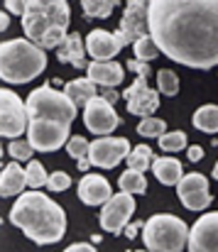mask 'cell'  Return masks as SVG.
<instances>
[{"label": "cell", "instance_id": "43", "mask_svg": "<svg viewBox=\"0 0 218 252\" xmlns=\"http://www.w3.org/2000/svg\"><path fill=\"white\" fill-rule=\"evenodd\" d=\"M130 252H149V250H130Z\"/></svg>", "mask_w": 218, "mask_h": 252}, {"label": "cell", "instance_id": "21", "mask_svg": "<svg viewBox=\"0 0 218 252\" xmlns=\"http://www.w3.org/2000/svg\"><path fill=\"white\" fill-rule=\"evenodd\" d=\"M152 174H154L157 181L164 184V186H179V181L184 179L182 162L174 159V157H157V159L152 162Z\"/></svg>", "mask_w": 218, "mask_h": 252}, {"label": "cell", "instance_id": "10", "mask_svg": "<svg viewBox=\"0 0 218 252\" xmlns=\"http://www.w3.org/2000/svg\"><path fill=\"white\" fill-rule=\"evenodd\" d=\"M130 152L133 147L125 137H98L91 142V164L98 169H113L128 159Z\"/></svg>", "mask_w": 218, "mask_h": 252}, {"label": "cell", "instance_id": "25", "mask_svg": "<svg viewBox=\"0 0 218 252\" xmlns=\"http://www.w3.org/2000/svg\"><path fill=\"white\" fill-rule=\"evenodd\" d=\"M118 186H120V191H125V193H145L147 191V179L145 174H140V171H135V169H128V171H123L120 174V179H118Z\"/></svg>", "mask_w": 218, "mask_h": 252}, {"label": "cell", "instance_id": "2", "mask_svg": "<svg viewBox=\"0 0 218 252\" xmlns=\"http://www.w3.org/2000/svg\"><path fill=\"white\" fill-rule=\"evenodd\" d=\"M10 223L37 245H54L67 235V213L47 193L25 191L10 208Z\"/></svg>", "mask_w": 218, "mask_h": 252}, {"label": "cell", "instance_id": "32", "mask_svg": "<svg viewBox=\"0 0 218 252\" xmlns=\"http://www.w3.org/2000/svg\"><path fill=\"white\" fill-rule=\"evenodd\" d=\"M164 132H167V123L154 115L140 120V125H138V135H143V137H162Z\"/></svg>", "mask_w": 218, "mask_h": 252}, {"label": "cell", "instance_id": "36", "mask_svg": "<svg viewBox=\"0 0 218 252\" xmlns=\"http://www.w3.org/2000/svg\"><path fill=\"white\" fill-rule=\"evenodd\" d=\"M25 10H27V2H17V0H7V2H5V12H12V15H17V17H22Z\"/></svg>", "mask_w": 218, "mask_h": 252}, {"label": "cell", "instance_id": "24", "mask_svg": "<svg viewBox=\"0 0 218 252\" xmlns=\"http://www.w3.org/2000/svg\"><path fill=\"white\" fill-rule=\"evenodd\" d=\"M194 127L201 130V132H209V135H216L218 132V105L209 103V105H201L194 118H191Z\"/></svg>", "mask_w": 218, "mask_h": 252}, {"label": "cell", "instance_id": "5", "mask_svg": "<svg viewBox=\"0 0 218 252\" xmlns=\"http://www.w3.org/2000/svg\"><path fill=\"white\" fill-rule=\"evenodd\" d=\"M189 225L172 216V213H157L145 220L143 240L149 252H182L189 245Z\"/></svg>", "mask_w": 218, "mask_h": 252}, {"label": "cell", "instance_id": "40", "mask_svg": "<svg viewBox=\"0 0 218 252\" xmlns=\"http://www.w3.org/2000/svg\"><path fill=\"white\" fill-rule=\"evenodd\" d=\"M101 98H106V100L113 105V103H118V91H113V88H106V93H103Z\"/></svg>", "mask_w": 218, "mask_h": 252}, {"label": "cell", "instance_id": "38", "mask_svg": "<svg viewBox=\"0 0 218 252\" xmlns=\"http://www.w3.org/2000/svg\"><path fill=\"white\" fill-rule=\"evenodd\" d=\"M143 228H145V223H140V220H138V223H130V225L125 228V235L133 240V238H138V230H143Z\"/></svg>", "mask_w": 218, "mask_h": 252}, {"label": "cell", "instance_id": "22", "mask_svg": "<svg viewBox=\"0 0 218 252\" xmlns=\"http://www.w3.org/2000/svg\"><path fill=\"white\" fill-rule=\"evenodd\" d=\"M64 93L72 98L76 108H86L93 98H98L96 84H93L88 76H86V79H73V81H69V84L64 86Z\"/></svg>", "mask_w": 218, "mask_h": 252}, {"label": "cell", "instance_id": "14", "mask_svg": "<svg viewBox=\"0 0 218 252\" xmlns=\"http://www.w3.org/2000/svg\"><path fill=\"white\" fill-rule=\"evenodd\" d=\"M120 32L128 44H135L138 39L149 34V2L133 0L125 5V12L120 20Z\"/></svg>", "mask_w": 218, "mask_h": 252}, {"label": "cell", "instance_id": "12", "mask_svg": "<svg viewBox=\"0 0 218 252\" xmlns=\"http://www.w3.org/2000/svg\"><path fill=\"white\" fill-rule=\"evenodd\" d=\"M179 201L184 203V208L189 211H206L214 201L211 191H209V179L204 174H184V179L177 186Z\"/></svg>", "mask_w": 218, "mask_h": 252}, {"label": "cell", "instance_id": "23", "mask_svg": "<svg viewBox=\"0 0 218 252\" xmlns=\"http://www.w3.org/2000/svg\"><path fill=\"white\" fill-rule=\"evenodd\" d=\"M67 152L72 155V159L78 164V169L86 174L88 167H93L91 164V142L86 140V137H81V135H73L72 140H69V145H67Z\"/></svg>", "mask_w": 218, "mask_h": 252}, {"label": "cell", "instance_id": "33", "mask_svg": "<svg viewBox=\"0 0 218 252\" xmlns=\"http://www.w3.org/2000/svg\"><path fill=\"white\" fill-rule=\"evenodd\" d=\"M7 152L15 162H32V155H35V147L25 140H10L7 145Z\"/></svg>", "mask_w": 218, "mask_h": 252}, {"label": "cell", "instance_id": "9", "mask_svg": "<svg viewBox=\"0 0 218 252\" xmlns=\"http://www.w3.org/2000/svg\"><path fill=\"white\" fill-rule=\"evenodd\" d=\"M133 213H135V196L133 193H125V191L113 193V198L101 211V228L106 233H115L118 235L120 230L128 228Z\"/></svg>", "mask_w": 218, "mask_h": 252}, {"label": "cell", "instance_id": "27", "mask_svg": "<svg viewBox=\"0 0 218 252\" xmlns=\"http://www.w3.org/2000/svg\"><path fill=\"white\" fill-rule=\"evenodd\" d=\"M115 5H118L115 0H83L81 2V7H83L88 20H106V17H110Z\"/></svg>", "mask_w": 218, "mask_h": 252}, {"label": "cell", "instance_id": "37", "mask_svg": "<svg viewBox=\"0 0 218 252\" xmlns=\"http://www.w3.org/2000/svg\"><path fill=\"white\" fill-rule=\"evenodd\" d=\"M64 252H96V248H93L91 243H73V245H69Z\"/></svg>", "mask_w": 218, "mask_h": 252}, {"label": "cell", "instance_id": "34", "mask_svg": "<svg viewBox=\"0 0 218 252\" xmlns=\"http://www.w3.org/2000/svg\"><path fill=\"white\" fill-rule=\"evenodd\" d=\"M69 186H72V176H69L67 171H54V174H49V184H47L49 191L59 193V191H67Z\"/></svg>", "mask_w": 218, "mask_h": 252}, {"label": "cell", "instance_id": "7", "mask_svg": "<svg viewBox=\"0 0 218 252\" xmlns=\"http://www.w3.org/2000/svg\"><path fill=\"white\" fill-rule=\"evenodd\" d=\"M30 127V113H27V103L20 100V95H15L10 88L0 91V135L7 140H17L20 135H25Z\"/></svg>", "mask_w": 218, "mask_h": 252}, {"label": "cell", "instance_id": "11", "mask_svg": "<svg viewBox=\"0 0 218 252\" xmlns=\"http://www.w3.org/2000/svg\"><path fill=\"white\" fill-rule=\"evenodd\" d=\"M83 123H86V127L93 132V135H103V137H108L123 120L118 118V113H115V108L106 100V98H93L86 108H83Z\"/></svg>", "mask_w": 218, "mask_h": 252}, {"label": "cell", "instance_id": "19", "mask_svg": "<svg viewBox=\"0 0 218 252\" xmlns=\"http://www.w3.org/2000/svg\"><path fill=\"white\" fill-rule=\"evenodd\" d=\"M57 59L62 64H69L73 69H88V62H86V47H83V39L78 32L67 34V39L62 42V47L57 49Z\"/></svg>", "mask_w": 218, "mask_h": 252}, {"label": "cell", "instance_id": "41", "mask_svg": "<svg viewBox=\"0 0 218 252\" xmlns=\"http://www.w3.org/2000/svg\"><path fill=\"white\" fill-rule=\"evenodd\" d=\"M7 27H10V15L7 12H0V30L5 32Z\"/></svg>", "mask_w": 218, "mask_h": 252}, {"label": "cell", "instance_id": "6", "mask_svg": "<svg viewBox=\"0 0 218 252\" xmlns=\"http://www.w3.org/2000/svg\"><path fill=\"white\" fill-rule=\"evenodd\" d=\"M25 103H27L30 120H57V123L72 125L78 110L64 91H54L49 84L35 88Z\"/></svg>", "mask_w": 218, "mask_h": 252}, {"label": "cell", "instance_id": "17", "mask_svg": "<svg viewBox=\"0 0 218 252\" xmlns=\"http://www.w3.org/2000/svg\"><path fill=\"white\" fill-rule=\"evenodd\" d=\"M78 198L86 206H106L113 198V189L101 174H83L78 181Z\"/></svg>", "mask_w": 218, "mask_h": 252}, {"label": "cell", "instance_id": "15", "mask_svg": "<svg viewBox=\"0 0 218 252\" xmlns=\"http://www.w3.org/2000/svg\"><path fill=\"white\" fill-rule=\"evenodd\" d=\"M189 252H218V211L204 213L189 230Z\"/></svg>", "mask_w": 218, "mask_h": 252}, {"label": "cell", "instance_id": "26", "mask_svg": "<svg viewBox=\"0 0 218 252\" xmlns=\"http://www.w3.org/2000/svg\"><path fill=\"white\" fill-rule=\"evenodd\" d=\"M128 169H135V171H147V167H152V162H154V155H152V147L149 145H138V147H133V152L128 155Z\"/></svg>", "mask_w": 218, "mask_h": 252}, {"label": "cell", "instance_id": "30", "mask_svg": "<svg viewBox=\"0 0 218 252\" xmlns=\"http://www.w3.org/2000/svg\"><path fill=\"white\" fill-rule=\"evenodd\" d=\"M157 91L162 95H177L179 93V76L172 69H162L157 74Z\"/></svg>", "mask_w": 218, "mask_h": 252}, {"label": "cell", "instance_id": "42", "mask_svg": "<svg viewBox=\"0 0 218 252\" xmlns=\"http://www.w3.org/2000/svg\"><path fill=\"white\" fill-rule=\"evenodd\" d=\"M214 179L218 181V162H216V167H214Z\"/></svg>", "mask_w": 218, "mask_h": 252}, {"label": "cell", "instance_id": "31", "mask_svg": "<svg viewBox=\"0 0 218 252\" xmlns=\"http://www.w3.org/2000/svg\"><path fill=\"white\" fill-rule=\"evenodd\" d=\"M186 147V132L174 130V132H164L159 137V150L162 152H179Z\"/></svg>", "mask_w": 218, "mask_h": 252}, {"label": "cell", "instance_id": "18", "mask_svg": "<svg viewBox=\"0 0 218 252\" xmlns=\"http://www.w3.org/2000/svg\"><path fill=\"white\" fill-rule=\"evenodd\" d=\"M86 74L93 84L103 86V88H115L125 79V69L118 62H91Z\"/></svg>", "mask_w": 218, "mask_h": 252}, {"label": "cell", "instance_id": "8", "mask_svg": "<svg viewBox=\"0 0 218 252\" xmlns=\"http://www.w3.org/2000/svg\"><path fill=\"white\" fill-rule=\"evenodd\" d=\"M69 125L57 120H30L27 127V142L35 147V152H57L69 145Z\"/></svg>", "mask_w": 218, "mask_h": 252}, {"label": "cell", "instance_id": "39", "mask_svg": "<svg viewBox=\"0 0 218 252\" xmlns=\"http://www.w3.org/2000/svg\"><path fill=\"white\" fill-rule=\"evenodd\" d=\"M201 157H204V150H201V147H196V145L189 147V159H191V162H199Z\"/></svg>", "mask_w": 218, "mask_h": 252}, {"label": "cell", "instance_id": "20", "mask_svg": "<svg viewBox=\"0 0 218 252\" xmlns=\"http://www.w3.org/2000/svg\"><path fill=\"white\" fill-rule=\"evenodd\" d=\"M25 186H27V169L20 167V162H12L2 169V176H0V193L5 198L10 196H22L25 193Z\"/></svg>", "mask_w": 218, "mask_h": 252}, {"label": "cell", "instance_id": "35", "mask_svg": "<svg viewBox=\"0 0 218 252\" xmlns=\"http://www.w3.org/2000/svg\"><path fill=\"white\" fill-rule=\"evenodd\" d=\"M128 69H130L133 74H138V79H149V76H152L149 64H145V62H138V59H130V62H128Z\"/></svg>", "mask_w": 218, "mask_h": 252}, {"label": "cell", "instance_id": "28", "mask_svg": "<svg viewBox=\"0 0 218 252\" xmlns=\"http://www.w3.org/2000/svg\"><path fill=\"white\" fill-rule=\"evenodd\" d=\"M133 59H138V62H145L149 64L154 57H159V47H157V42L152 39V34H147L143 39H138L135 44H133Z\"/></svg>", "mask_w": 218, "mask_h": 252}, {"label": "cell", "instance_id": "4", "mask_svg": "<svg viewBox=\"0 0 218 252\" xmlns=\"http://www.w3.org/2000/svg\"><path fill=\"white\" fill-rule=\"evenodd\" d=\"M47 69V54L35 42L17 37L0 44V79L5 84H30Z\"/></svg>", "mask_w": 218, "mask_h": 252}, {"label": "cell", "instance_id": "1", "mask_svg": "<svg viewBox=\"0 0 218 252\" xmlns=\"http://www.w3.org/2000/svg\"><path fill=\"white\" fill-rule=\"evenodd\" d=\"M149 34L159 52L189 69L218 66V0H152Z\"/></svg>", "mask_w": 218, "mask_h": 252}, {"label": "cell", "instance_id": "16", "mask_svg": "<svg viewBox=\"0 0 218 252\" xmlns=\"http://www.w3.org/2000/svg\"><path fill=\"white\" fill-rule=\"evenodd\" d=\"M123 98H125L128 110L133 115H140L143 120L152 118L157 113V108H159V95H157L154 88L147 86V79H135L133 86L123 93Z\"/></svg>", "mask_w": 218, "mask_h": 252}, {"label": "cell", "instance_id": "3", "mask_svg": "<svg viewBox=\"0 0 218 252\" xmlns=\"http://www.w3.org/2000/svg\"><path fill=\"white\" fill-rule=\"evenodd\" d=\"M72 20L69 2L64 0H27L22 15V30L30 42L39 49H59L67 39V27Z\"/></svg>", "mask_w": 218, "mask_h": 252}, {"label": "cell", "instance_id": "13", "mask_svg": "<svg viewBox=\"0 0 218 252\" xmlns=\"http://www.w3.org/2000/svg\"><path fill=\"white\" fill-rule=\"evenodd\" d=\"M125 47H128V42L120 30H115V32L93 30L86 37V52H88V57H93V62H113V57H118V52Z\"/></svg>", "mask_w": 218, "mask_h": 252}, {"label": "cell", "instance_id": "29", "mask_svg": "<svg viewBox=\"0 0 218 252\" xmlns=\"http://www.w3.org/2000/svg\"><path fill=\"white\" fill-rule=\"evenodd\" d=\"M49 184V174L44 171V167L37 162V159H32L30 164H27V186L32 189V191H39L42 186H47Z\"/></svg>", "mask_w": 218, "mask_h": 252}]
</instances>
